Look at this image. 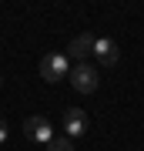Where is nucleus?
I'll use <instances>...</instances> for the list:
<instances>
[{
  "label": "nucleus",
  "mask_w": 144,
  "mask_h": 151,
  "mask_svg": "<svg viewBox=\"0 0 144 151\" xmlns=\"http://www.w3.org/2000/svg\"><path fill=\"white\" fill-rule=\"evenodd\" d=\"M91 54L97 57V60H101V64H107V67H111V64H117V44H114L111 37H94V50H91Z\"/></svg>",
  "instance_id": "5"
},
{
  "label": "nucleus",
  "mask_w": 144,
  "mask_h": 151,
  "mask_svg": "<svg viewBox=\"0 0 144 151\" xmlns=\"http://www.w3.org/2000/svg\"><path fill=\"white\" fill-rule=\"evenodd\" d=\"M4 141H7V124L0 121V145H4Z\"/></svg>",
  "instance_id": "8"
},
{
  "label": "nucleus",
  "mask_w": 144,
  "mask_h": 151,
  "mask_svg": "<svg viewBox=\"0 0 144 151\" xmlns=\"http://www.w3.org/2000/svg\"><path fill=\"white\" fill-rule=\"evenodd\" d=\"M64 134H67V138L87 134V114L80 111V108H67V111H64Z\"/></svg>",
  "instance_id": "4"
},
{
  "label": "nucleus",
  "mask_w": 144,
  "mask_h": 151,
  "mask_svg": "<svg viewBox=\"0 0 144 151\" xmlns=\"http://www.w3.org/2000/svg\"><path fill=\"white\" fill-rule=\"evenodd\" d=\"M47 151H74V141L64 138V134H54V141L47 145Z\"/></svg>",
  "instance_id": "7"
},
{
  "label": "nucleus",
  "mask_w": 144,
  "mask_h": 151,
  "mask_svg": "<svg viewBox=\"0 0 144 151\" xmlns=\"http://www.w3.org/2000/svg\"><path fill=\"white\" fill-rule=\"evenodd\" d=\"M91 50H94V37H91V34H77V37L67 44V54H70V57H77L80 64H84V57L91 54Z\"/></svg>",
  "instance_id": "6"
},
{
  "label": "nucleus",
  "mask_w": 144,
  "mask_h": 151,
  "mask_svg": "<svg viewBox=\"0 0 144 151\" xmlns=\"http://www.w3.org/2000/svg\"><path fill=\"white\" fill-rule=\"evenodd\" d=\"M67 74H70L67 54H47L40 60V77H44V81H64Z\"/></svg>",
  "instance_id": "3"
},
{
  "label": "nucleus",
  "mask_w": 144,
  "mask_h": 151,
  "mask_svg": "<svg viewBox=\"0 0 144 151\" xmlns=\"http://www.w3.org/2000/svg\"><path fill=\"white\" fill-rule=\"evenodd\" d=\"M24 134L30 141H37V145H50L54 141V124H50L47 114H30L24 121Z\"/></svg>",
  "instance_id": "1"
},
{
  "label": "nucleus",
  "mask_w": 144,
  "mask_h": 151,
  "mask_svg": "<svg viewBox=\"0 0 144 151\" xmlns=\"http://www.w3.org/2000/svg\"><path fill=\"white\" fill-rule=\"evenodd\" d=\"M70 84L80 94H94L97 84H101V77H97V70L91 64H77V67H70Z\"/></svg>",
  "instance_id": "2"
}]
</instances>
